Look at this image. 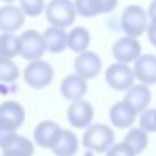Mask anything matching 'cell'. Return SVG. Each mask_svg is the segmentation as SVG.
Segmentation results:
<instances>
[{
	"mask_svg": "<svg viewBox=\"0 0 156 156\" xmlns=\"http://www.w3.org/2000/svg\"><path fill=\"white\" fill-rule=\"evenodd\" d=\"M82 144L91 151L106 153L114 144V131L108 124H91L82 134Z\"/></svg>",
	"mask_w": 156,
	"mask_h": 156,
	"instance_id": "6da1fadb",
	"label": "cell"
},
{
	"mask_svg": "<svg viewBox=\"0 0 156 156\" xmlns=\"http://www.w3.org/2000/svg\"><path fill=\"white\" fill-rule=\"evenodd\" d=\"M76 7L72 0H51L45 5V19L51 27L66 29L76 20Z\"/></svg>",
	"mask_w": 156,
	"mask_h": 156,
	"instance_id": "7a4b0ae2",
	"label": "cell"
},
{
	"mask_svg": "<svg viewBox=\"0 0 156 156\" xmlns=\"http://www.w3.org/2000/svg\"><path fill=\"white\" fill-rule=\"evenodd\" d=\"M121 27L126 32V37L138 39L148 29V14L139 5H128L121 15Z\"/></svg>",
	"mask_w": 156,
	"mask_h": 156,
	"instance_id": "3957f363",
	"label": "cell"
},
{
	"mask_svg": "<svg viewBox=\"0 0 156 156\" xmlns=\"http://www.w3.org/2000/svg\"><path fill=\"white\" fill-rule=\"evenodd\" d=\"M24 79L30 87L34 89H42L49 86L54 79V69L47 61H32L27 64L24 69Z\"/></svg>",
	"mask_w": 156,
	"mask_h": 156,
	"instance_id": "277c9868",
	"label": "cell"
},
{
	"mask_svg": "<svg viewBox=\"0 0 156 156\" xmlns=\"http://www.w3.org/2000/svg\"><path fill=\"white\" fill-rule=\"evenodd\" d=\"M19 42H20V55L27 59L29 62L39 61L42 55L45 54V44L42 34L34 29L25 30L19 35Z\"/></svg>",
	"mask_w": 156,
	"mask_h": 156,
	"instance_id": "5b68a950",
	"label": "cell"
},
{
	"mask_svg": "<svg viewBox=\"0 0 156 156\" xmlns=\"http://www.w3.org/2000/svg\"><path fill=\"white\" fill-rule=\"evenodd\" d=\"M25 119V109L19 101L9 99L0 104V126H4L5 129L15 133Z\"/></svg>",
	"mask_w": 156,
	"mask_h": 156,
	"instance_id": "8992f818",
	"label": "cell"
},
{
	"mask_svg": "<svg viewBox=\"0 0 156 156\" xmlns=\"http://www.w3.org/2000/svg\"><path fill=\"white\" fill-rule=\"evenodd\" d=\"M106 82L114 91H128L134 84V74L129 66L114 62L106 69Z\"/></svg>",
	"mask_w": 156,
	"mask_h": 156,
	"instance_id": "52a82bcc",
	"label": "cell"
},
{
	"mask_svg": "<svg viewBox=\"0 0 156 156\" xmlns=\"http://www.w3.org/2000/svg\"><path fill=\"white\" fill-rule=\"evenodd\" d=\"M101 67H102L101 57H99L96 52H92V51L81 52V54L76 57V61H74L76 76L82 77L84 81H87V79H94L96 76L101 72Z\"/></svg>",
	"mask_w": 156,
	"mask_h": 156,
	"instance_id": "ba28073f",
	"label": "cell"
},
{
	"mask_svg": "<svg viewBox=\"0 0 156 156\" xmlns=\"http://www.w3.org/2000/svg\"><path fill=\"white\" fill-rule=\"evenodd\" d=\"M112 55L119 64H126L134 62L136 59L141 55V44L138 39L133 37H119L118 41L112 44Z\"/></svg>",
	"mask_w": 156,
	"mask_h": 156,
	"instance_id": "9c48e42d",
	"label": "cell"
},
{
	"mask_svg": "<svg viewBox=\"0 0 156 156\" xmlns=\"http://www.w3.org/2000/svg\"><path fill=\"white\" fill-rule=\"evenodd\" d=\"M92 118H94V109H92V104L84 99H79V101H74L69 104L67 108V121L71 122V126L79 129L89 128L92 122Z\"/></svg>",
	"mask_w": 156,
	"mask_h": 156,
	"instance_id": "30bf717a",
	"label": "cell"
},
{
	"mask_svg": "<svg viewBox=\"0 0 156 156\" xmlns=\"http://www.w3.org/2000/svg\"><path fill=\"white\" fill-rule=\"evenodd\" d=\"M133 74H134V79H139L141 84L144 86L156 84V55L153 54L139 55L134 61Z\"/></svg>",
	"mask_w": 156,
	"mask_h": 156,
	"instance_id": "8fae6325",
	"label": "cell"
},
{
	"mask_svg": "<svg viewBox=\"0 0 156 156\" xmlns=\"http://www.w3.org/2000/svg\"><path fill=\"white\" fill-rule=\"evenodd\" d=\"M62 128L55 121H41L34 129V141L42 148H54Z\"/></svg>",
	"mask_w": 156,
	"mask_h": 156,
	"instance_id": "7c38bea8",
	"label": "cell"
},
{
	"mask_svg": "<svg viewBox=\"0 0 156 156\" xmlns=\"http://www.w3.org/2000/svg\"><path fill=\"white\" fill-rule=\"evenodd\" d=\"M25 15L15 5H4L0 9V30L2 34H14L24 25Z\"/></svg>",
	"mask_w": 156,
	"mask_h": 156,
	"instance_id": "4fadbf2b",
	"label": "cell"
},
{
	"mask_svg": "<svg viewBox=\"0 0 156 156\" xmlns=\"http://www.w3.org/2000/svg\"><path fill=\"white\" fill-rule=\"evenodd\" d=\"M2 156H34V143L22 134H14L2 146Z\"/></svg>",
	"mask_w": 156,
	"mask_h": 156,
	"instance_id": "5bb4252c",
	"label": "cell"
},
{
	"mask_svg": "<svg viewBox=\"0 0 156 156\" xmlns=\"http://www.w3.org/2000/svg\"><path fill=\"white\" fill-rule=\"evenodd\" d=\"M87 92V82L84 81L82 77L76 74H69L62 79L61 82V94L64 96L67 101L74 102L82 99Z\"/></svg>",
	"mask_w": 156,
	"mask_h": 156,
	"instance_id": "9a60e30c",
	"label": "cell"
},
{
	"mask_svg": "<svg viewBox=\"0 0 156 156\" xmlns=\"http://www.w3.org/2000/svg\"><path fill=\"white\" fill-rule=\"evenodd\" d=\"M136 114L138 112L124 99L114 102L111 106V109H109V119H111L112 126H116V128H129V126H133V122L136 119Z\"/></svg>",
	"mask_w": 156,
	"mask_h": 156,
	"instance_id": "2e32d148",
	"label": "cell"
},
{
	"mask_svg": "<svg viewBox=\"0 0 156 156\" xmlns=\"http://www.w3.org/2000/svg\"><path fill=\"white\" fill-rule=\"evenodd\" d=\"M124 101L128 102L136 112H143V111H146L149 101H151V91H149V87L144 84H133L131 87L126 91Z\"/></svg>",
	"mask_w": 156,
	"mask_h": 156,
	"instance_id": "e0dca14e",
	"label": "cell"
},
{
	"mask_svg": "<svg viewBox=\"0 0 156 156\" xmlns=\"http://www.w3.org/2000/svg\"><path fill=\"white\" fill-rule=\"evenodd\" d=\"M45 44V51L52 52V54H59L67 47V32L64 29L59 27H49L42 34Z\"/></svg>",
	"mask_w": 156,
	"mask_h": 156,
	"instance_id": "ac0fdd59",
	"label": "cell"
},
{
	"mask_svg": "<svg viewBox=\"0 0 156 156\" xmlns=\"http://www.w3.org/2000/svg\"><path fill=\"white\" fill-rule=\"evenodd\" d=\"M79 149V139L71 129H62L57 143L52 148L55 156H74Z\"/></svg>",
	"mask_w": 156,
	"mask_h": 156,
	"instance_id": "d6986e66",
	"label": "cell"
},
{
	"mask_svg": "<svg viewBox=\"0 0 156 156\" xmlns=\"http://www.w3.org/2000/svg\"><path fill=\"white\" fill-rule=\"evenodd\" d=\"M89 42H91V34L86 27H74L67 34V47L72 52H77V54L86 52Z\"/></svg>",
	"mask_w": 156,
	"mask_h": 156,
	"instance_id": "ffe728a7",
	"label": "cell"
},
{
	"mask_svg": "<svg viewBox=\"0 0 156 156\" xmlns=\"http://www.w3.org/2000/svg\"><path fill=\"white\" fill-rule=\"evenodd\" d=\"M122 143H124L136 156V154H139V153H143L146 149V146H148V134L139 128H133L128 131V134H126V138Z\"/></svg>",
	"mask_w": 156,
	"mask_h": 156,
	"instance_id": "44dd1931",
	"label": "cell"
},
{
	"mask_svg": "<svg viewBox=\"0 0 156 156\" xmlns=\"http://www.w3.org/2000/svg\"><path fill=\"white\" fill-rule=\"evenodd\" d=\"M20 54V42L15 34H0V57L12 59Z\"/></svg>",
	"mask_w": 156,
	"mask_h": 156,
	"instance_id": "7402d4cb",
	"label": "cell"
},
{
	"mask_svg": "<svg viewBox=\"0 0 156 156\" xmlns=\"http://www.w3.org/2000/svg\"><path fill=\"white\" fill-rule=\"evenodd\" d=\"M19 76H20L19 66L12 59L0 57V81L2 82H14L19 79Z\"/></svg>",
	"mask_w": 156,
	"mask_h": 156,
	"instance_id": "603a6c76",
	"label": "cell"
},
{
	"mask_svg": "<svg viewBox=\"0 0 156 156\" xmlns=\"http://www.w3.org/2000/svg\"><path fill=\"white\" fill-rule=\"evenodd\" d=\"M74 7L76 14L82 15V17H96L101 14L98 0H74Z\"/></svg>",
	"mask_w": 156,
	"mask_h": 156,
	"instance_id": "cb8c5ba5",
	"label": "cell"
},
{
	"mask_svg": "<svg viewBox=\"0 0 156 156\" xmlns=\"http://www.w3.org/2000/svg\"><path fill=\"white\" fill-rule=\"evenodd\" d=\"M24 15L29 17H39L45 9V0H20V7Z\"/></svg>",
	"mask_w": 156,
	"mask_h": 156,
	"instance_id": "d4e9b609",
	"label": "cell"
},
{
	"mask_svg": "<svg viewBox=\"0 0 156 156\" xmlns=\"http://www.w3.org/2000/svg\"><path fill=\"white\" fill-rule=\"evenodd\" d=\"M106 156H134V153L124 144V143H114L106 151Z\"/></svg>",
	"mask_w": 156,
	"mask_h": 156,
	"instance_id": "484cf974",
	"label": "cell"
},
{
	"mask_svg": "<svg viewBox=\"0 0 156 156\" xmlns=\"http://www.w3.org/2000/svg\"><path fill=\"white\" fill-rule=\"evenodd\" d=\"M99 2V7H101V14H109L116 9L119 0H98Z\"/></svg>",
	"mask_w": 156,
	"mask_h": 156,
	"instance_id": "4316f807",
	"label": "cell"
},
{
	"mask_svg": "<svg viewBox=\"0 0 156 156\" xmlns=\"http://www.w3.org/2000/svg\"><path fill=\"white\" fill-rule=\"evenodd\" d=\"M146 32H148L149 42H151V44L156 47V24H149L148 29H146Z\"/></svg>",
	"mask_w": 156,
	"mask_h": 156,
	"instance_id": "83f0119b",
	"label": "cell"
},
{
	"mask_svg": "<svg viewBox=\"0 0 156 156\" xmlns=\"http://www.w3.org/2000/svg\"><path fill=\"white\" fill-rule=\"evenodd\" d=\"M148 19H151V24H156V0H153L148 7Z\"/></svg>",
	"mask_w": 156,
	"mask_h": 156,
	"instance_id": "f1b7e54d",
	"label": "cell"
},
{
	"mask_svg": "<svg viewBox=\"0 0 156 156\" xmlns=\"http://www.w3.org/2000/svg\"><path fill=\"white\" fill-rule=\"evenodd\" d=\"M4 2H7V4H12V2H14V0H4Z\"/></svg>",
	"mask_w": 156,
	"mask_h": 156,
	"instance_id": "f546056e",
	"label": "cell"
}]
</instances>
